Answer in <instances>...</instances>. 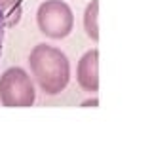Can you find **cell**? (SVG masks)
<instances>
[{
  "mask_svg": "<svg viewBox=\"0 0 152 152\" xmlns=\"http://www.w3.org/2000/svg\"><path fill=\"white\" fill-rule=\"evenodd\" d=\"M31 74L46 95H57L69 86L70 63L65 51L50 44H36L28 55Z\"/></svg>",
  "mask_w": 152,
  "mask_h": 152,
  "instance_id": "obj_1",
  "label": "cell"
},
{
  "mask_svg": "<svg viewBox=\"0 0 152 152\" xmlns=\"http://www.w3.org/2000/svg\"><path fill=\"white\" fill-rule=\"evenodd\" d=\"M36 101L31 76L21 66H10L0 76V103L8 108H28Z\"/></svg>",
  "mask_w": 152,
  "mask_h": 152,
  "instance_id": "obj_2",
  "label": "cell"
},
{
  "mask_svg": "<svg viewBox=\"0 0 152 152\" xmlns=\"http://www.w3.org/2000/svg\"><path fill=\"white\" fill-rule=\"evenodd\" d=\"M40 32L51 40H63L74 28V13L63 0H44L36 10Z\"/></svg>",
  "mask_w": 152,
  "mask_h": 152,
  "instance_id": "obj_3",
  "label": "cell"
},
{
  "mask_svg": "<svg viewBox=\"0 0 152 152\" xmlns=\"http://www.w3.org/2000/svg\"><path fill=\"white\" fill-rule=\"evenodd\" d=\"M76 82L88 93L99 91V50H89L76 65Z\"/></svg>",
  "mask_w": 152,
  "mask_h": 152,
  "instance_id": "obj_4",
  "label": "cell"
},
{
  "mask_svg": "<svg viewBox=\"0 0 152 152\" xmlns=\"http://www.w3.org/2000/svg\"><path fill=\"white\" fill-rule=\"evenodd\" d=\"M0 15L6 28L15 27L23 15V0H0Z\"/></svg>",
  "mask_w": 152,
  "mask_h": 152,
  "instance_id": "obj_5",
  "label": "cell"
},
{
  "mask_svg": "<svg viewBox=\"0 0 152 152\" xmlns=\"http://www.w3.org/2000/svg\"><path fill=\"white\" fill-rule=\"evenodd\" d=\"M97 15H99V0H91V2L86 6V12H84V31L93 42L99 40Z\"/></svg>",
  "mask_w": 152,
  "mask_h": 152,
  "instance_id": "obj_6",
  "label": "cell"
},
{
  "mask_svg": "<svg viewBox=\"0 0 152 152\" xmlns=\"http://www.w3.org/2000/svg\"><path fill=\"white\" fill-rule=\"evenodd\" d=\"M4 34H6V25H4V19L0 15V57H2V44H4Z\"/></svg>",
  "mask_w": 152,
  "mask_h": 152,
  "instance_id": "obj_7",
  "label": "cell"
},
{
  "mask_svg": "<svg viewBox=\"0 0 152 152\" xmlns=\"http://www.w3.org/2000/svg\"><path fill=\"white\" fill-rule=\"evenodd\" d=\"M97 97H93V99H88V101H84L82 103V107H97Z\"/></svg>",
  "mask_w": 152,
  "mask_h": 152,
  "instance_id": "obj_8",
  "label": "cell"
}]
</instances>
